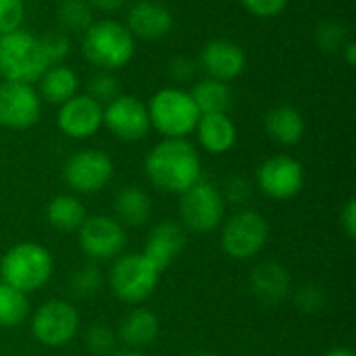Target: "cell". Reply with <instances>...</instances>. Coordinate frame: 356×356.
<instances>
[{"instance_id":"1","label":"cell","mask_w":356,"mask_h":356,"mask_svg":"<svg viewBox=\"0 0 356 356\" xmlns=\"http://www.w3.org/2000/svg\"><path fill=\"white\" fill-rule=\"evenodd\" d=\"M146 175L154 188L167 194H184L202 173L196 148L186 140H163L146 156Z\"/></svg>"},{"instance_id":"2","label":"cell","mask_w":356,"mask_h":356,"mask_svg":"<svg viewBox=\"0 0 356 356\" xmlns=\"http://www.w3.org/2000/svg\"><path fill=\"white\" fill-rule=\"evenodd\" d=\"M54 271L50 250L35 242H21L10 246L0 261V277L6 286L31 294L44 288Z\"/></svg>"},{"instance_id":"3","label":"cell","mask_w":356,"mask_h":356,"mask_svg":"<svg viewBox=\"0 0 356 356\" xmlns=\"http://www.w3.org/2000/svg\"><path fill=\"white\" fill-rule=\"evenodd\" d=\"M46 54L35 35L17 29L0 35V75L4 81L33 83L48 69Z\"/></svg>"},{"instance_id":"4","label":"cell","mask_w":356,"mask_h":356,"mask_svg":"<svg viewBox=\"0 0 356 356\" xmlns=\"http://www.w3.org/2000/svg\"><path fill=\"white\" fill-rule=\"evenodd\" d=\"M83 56L102 71L125 67L134 56V35L117 21H98L83 31Z\"/></svg>"},{"instance_id":"5","label":"cell","mask_w":356,"mask_h":356,"mask_svg":"<svg viewBox=\"0 0 356 356\" xmlns=\"http://www.w3.org/2000/svg\"><path fill=\"white\" fill-rule=\"evenodd\" d=\"M150 127L165 136V140H186L200 119L192 96L177 88H165L156 92L148 104Z\"/></svg>"},{"instance_id":"6","label":"cell","mask_w":356,"mask_h":356,"mask_svg":"<svg viewBox=\"0 0 356 356\" xmlns=\"http://www.w3.org/2000/svg\"><path fill=\"white\" fill-rule=\"evenodd\" d=\"M159 282H161V271L142 252H129L117 257L108 273V284L113 294L125 305L146 302L156 292Z\"/></svg>"},{"instance_id":"7","label":"cell","mask_w":356,"mask_h":356,"mask_svg":"<svg viewBox=\"0 0 356 356\" xmlns=\"http://www.w3.org/2000/svg\"><path fill=\"white\" fill-rule=\"evenodd\" d=\"M179 217L184 229L194 234L215 232L225 217V198L221 190L207 179H198L192 188L179 194Z\"/></svg>"},{"instance_id":"8","label":"cell","mask_w":356,"mask_h":356,"mask_svg":"<svg viewBox=\"0 0 356 356\" xmlns=\"http://www.w3.org/2000/svg\"><path fill=\"white\" fill-rule=\"evenodd\" d=\"M269 240L267 219L250 209H244L229 217L221 229V248L236 261L254 259Z\"/></svg>"},{"instance_id":"9","label":"cell","mask_w":356,"mask_h":356,"mask_svg":"<svg viewBox=\"0 0 356 356\" xmlns=\"http://www.w3.org/2000/svg\"><path fill=\"white\" fill-rule=\"evenodd\" d=\"M79 323V313L69 300L52 298L31 315V334L46 348H63L77 336Z\"/></svg>"},{"instance_id":"10","label":"cell","mask_w":356,"mask_h":356,"mask_svg":"<svg viewBox=\"0 0 356 356\" xmlns=\"http://www.w3.org/2000/svg\"><path fill=\"white\" fill-rule=\"evenodd\" d=\"M79 232V248L92 263L115 261L123 254L127 244L125 227L106 215H92L86 217Z\"/></svg>"},{"instance_id":"11","label":"cell","mask_w":356,"mask_h":356,"mask_svg":"<svg viewBox=\"0 0 356 356\" xmlns=\"http://www.w3.org/2000/svg\"><path fill=\"white\" fill-rule=\"evenodd\" d=\"M115 167L106 152L102 150H79L65 163V181L73 192L96 194L108 186L113 179Z\"/></svg>"},{"instance_id":"12","label":"cell","mask_w":356,"mask_h":356,"mask_svg":"<svg viewBox=\"0 0 356 356\" xmlns=\"http://www.w3.org/2000/svg\"><path fill=\"white\" fill-rule=\"evenodd\" d=\"M102 123L115 138L123 142H138L150 131L148 106L136 96L119 94L106 104V108H102Z\"/></svg>"},{"instance_id":"13","label":"cell","mask_w":356,"mask_h":356,"mask_svg":"<svg viewBox=\"0 0 356 356\" xmlns=\"http://www.w3.org/2000/svg\"><path fill=\"white\" fill-rule=\"evenodd\" d=\"M257 181L265 196L273 200H290L298 196L305 186V169L296 159L277 154L259 167Z\"/></svg>"},{"instance_id":"14","label":"cell","mask_w":356,"mask_h":356,"mask_svg":"<svg viewBox=\"0 0 356 356\" xmlns=\"http://www.w3.org/2000/svg\"><path fill=\"white\" fill-rule=\"evenodd\" d=\"M40 94L29 83H0V125L6 129H27L40 119Z\"/></svg>"},{"instance_id":"15","label":"cell","mask_w":356,"mask_h":356,"mask_svg":"<svg viewBox=\"0 0 356 356\" xmlns=\"http://www.w3.org/2000/svg\"><path fill=\"white\" fill-rule=\"evenodd\" d=\"M58 127L67 138L86 140L102 127V104L88 94L73 96L60 104Z\"/></svg>"},{"instance_id":"16","label":"cell","mask_w":356,"mask_h":356,"mask_svg":"<svg viewBox=\"0 0 356 356\" xmlns=\"http://www.w3.org/2000/svg\"><path fill=\"white\" fill-rule=\"evenodd\" d=\"M186 240L188 238H186V229L181 223L161 221L150 229L146 238V248L142 254L163 273L177 261V257L186 248Z\"/></svg>"},{"instance_id":"17","label":"cell","mask_w":356,"mask_h":356,"mask_svg":"<svg viewBox=\"0 0 356 356\" xmlns=\"http://www.w3.org/2000/svg\"><path fill=\"white\" fill-rule=\"evenodd\" d=\"M200 65L211 75V79L227 81L238 77L246 67V56L236 42L213 40L204 46L200 54Z\"/></svg>"},{"instance_id":"18","label":"cell","mask_w":356,"mask_h":356,"mask_svg":"<svg viewBox=\"0 0 356 356\" xmlns=\"http://www.w3.org/2000/svg\"><path fill=\"white\" fill-rule=\"evenodd\" d=\"M250 290L257 296V300L267 307H275L284 302L290 294L288 269L271 261L257 265L250 275Z\"/></svg>"},{"instance_id":"19","label":"cell","mask_w":356,"mask_h":356,"mask_svg":"<svg viewBox=\"0 0 356 356\" xmlns=\"http://www.w3.org/2000/svg\"><path fill=\"white\" fill-rule=\"evenodd\" d=\"M127 21H129V33L144 38V40H159L167 35L173 25L171 13L163 4L150 2V0L138 2L129 10Z\"/></svg>"},{"instance_id":"20","label":"cell","mask_w":356,"mask_h":356,"mask_svg":"<svg viewBox=\"0 0 356 356\" xmlns=\"http://www.w3.org/2000/svg\"><path fill=\"white\" fill-rule=\"evenodd\" d=\"M159 332H161L159 317L144 307H136L123 315L119 323L117 340H121L125 346L136 350V348H144L152 344L159 338Z\"/></svg>"},{"instance_id":"21","label":"cell","mask_w":356,"mask_h":356,"mask_svg":"<svg viewBox=\"0 0 356 356\" xmlns=\"http://www.w3.org/2000/svg\"><path fill=\"white\" fill-rule=\"evenodd\" d=\"M194 131L198 134L200 146L211 154H223L236 144V125L225 113L200 115Z\"/></svg>"},{"instance_id":"22","label":"cell","mask_w":356,"mask_h":356,"mask_svg":"<svg viewBox=\"0 0 356 356\" xmlns=\"http://www.w3.org/2000/svg\"><path fill=\"white\" fill-rule=\"evenodd\" d=\"M150 213H152V202L142 188L127 186L115 198V215H117L115 219L123 227H142L144 223H148Z\"/></svg>"},{"instance_id":"23","label":"cell","mask_w":356,"mask_h":356,"mask_svg":"<svg viewBox=\"0 0 356 356\" xmlns=\"http://www.w3.org/2000/svg\"><path fill=\"white\" fill-rule=\"evenodd\" d=\"M265 127L267 134L284 146H294L305 136V119L300 111H296L294 106L273 108L265 119Z\"/></svg>"},{"instance_id":"24","label":"cell","mask_w":356,"mask_h":356,"mask_svg":"<svg viewBox=\"0 0 356 356\" xmlns=\"http://www.w3.org/2000/svg\"><path fill=\"white\" fill-rule=\"evenodd\" d=\"M77 86L75 71L65 65H50L40 77V94L50 104H63L73 98Z\"/></svg>"},{"instance_id":"25","label":"cell","mask_w":356,"mask_h":356,"mask_svg":"<svg viewBox=\"0 0 356 356\" xmlns=\"http://www.w3.org/2000/svg\"><path fill=\"white\" fill-rule=\"evenodd\" d=\"M86 207L83 202L73 196V194H60L56 198H52L48 202L46 209V219L48 223L58 229V232H77L81 227V223L86 221Z\"/></svg>"},{"instance_id":"26","label":"cell","mask_w":356,"mask_h":356,"mask_svg":"<svg viewBox=\"0 0 356 356\" xmlns=\"http://www.w3.org/2000/svg\"><path fill=\"white\" fill-rule=\"evenodd\" d=\"M192 100L200 115H213V113H227L232 104V92L225 81L219 79H204L194 86Z\"/></svg>"},{"instance_id":"27","label":"cell","mask_w":356,"mask_h":356,"mask_svg":"<svg viewBox=\"0 0 356 356\" xmlns=\"http://www.w3.org/2000/svg\"><path fill=\"white\" fill-rule=\"evenodd\" d=\"M29 315L27 294L2 284L0 286V327L13 330L21 325Z\"/></svg>"},{"instance_id":"28","label":"cell","mask_w":356,"mask_h":356,"mask_svg":"<svg viewBox=\"0 0 356 356\" xmlns=\"http://www.w3.org/2000/svg\"><path fill=\"white\" fill-rule=\"evenodd\" d=\"M58 19L67 31H86L94 23L92 6L86 0H63Z\"/></svg>"},{"instance_id":"29","label":"cell","mask_w":356,"mask_h":356,"mask_svg":"<svg viewBox=\"0 0 356 356\" xmlns=\"http://www.w3.org/2000/svg\"><path fill=\"white\" fill-rule=\"evenodd\" d=\"M102 286V273L100 269L90 261L88 265L79 267L71 280H69V288H71V294L77 296V298H88V296H94Z\"/></svg>"},{"instance_id":"30","label":"cell","mask_w":356,"mask_h":356,"mask_svg":"<svg viewBox=\"0 0 356 356\" xmlns=\"http://www.w3.org/2000/svg\"><path fill=\"white\" fill-rule=\"evenodd\" d=\"M86 348L96 356H106L115 350L117 334L106 325H92L83 336Z\"/></svg>"},{"instance_id":"31","label":"cell","mask_w":356,"mask_h":356,"mask_svg":"<svg viewBox=\"0 0 356 356\" xmlns=\"http://www.w3.org/2000/svg\"><path fill=\"white\" fill-rule=\"evenodd\" d=\"M317 42L323 50L334 52V50L348 44L346 42V27L336 19H327V21L319 23V27H317Z\"/></svg>"},{"instance_id":"32","label":"cell","mask_w":356,"mask_h":356,"mask_svg":"<svg viewBox=\"0 0 356 356\" xmlns=\"http://www.w3.org/2000/svg\"><path fill=\"white\" fill-rule=\"evenodd\" d=\"M88 90H90L88 96L94 98L98 104H102V102L108 104L111 100H115L119 96V83L108 71H102V73L94 75L90 79V83H88Z\"/></svg>"},{"instance_id":"33","label":"cell","mask_w":356,"mask_h":356,"mask_svg":"<svg viewBox=\"0 0 356 356\" xmlns=\"http://www.w3.org/2000/svg\"><path fill=\"white\" fill-rule=\"evenodd\" d=\"M38 40L42 44L48 65H60V60L69 54V38L63 31H48Z\"/></svg>"},{"instance_id":"34","label":"cell","mask_w":356,"mask_h":356,"mask_svg":"<svg viewBox=\"0 0 356 356\" xmlns=\"http://www.w3.org/2000/svg\"><path fill=\"white\" fill-rule=\"evenodd\" d=\"M23 13V0H0V35L21 29Z\"/></svg>"},{"instance_id":"35","label":"cell","mask_w":356,"mask_h":356,"mask_svg":"<svg viewBox=\"0 0 356 356\" xmlns=\"http://www.w3.org/2000/svg\"><path fill=\"white\" fill-rule=\"evenodd\" d=\"M244 4L252 15L267 19V17L280 15L286 8L288 0H244Z\"/></svg>"},{"instance_id":"36","label":"cell","mask_w":356,"mask_h":356,"mask_svg":"<svg viewBox=\"0 0 356 356\" xmlns=\"http://www.w3.org/2000/svg\"><path fill=\"white\" fill-rule=\"evenodd\" d=\"M225 196H227V200H232V202H246L248 200V196H250V186H248V181L246 179H242V177H234V179H229L227 184H225ZM223 196V198H225Z\"/></svg>"},{"instance_id":"37","label":"cell","mask_w":356,"mask_h":356,"mask_svg":"<svg viewBox=\"0 0 356 356\" xmlns=\"http://www.w3.org/2000/svg\"><path fill=\"white\" fill-rule=\"evenodd\" d=\"M340 227L344 229V234H346V238H348V240H355L356 238V200L355 198H350V200L344 204V209H342V213H340Z\"/></svg>"},{"instance_id":"38","label":"cell","mask_w":356,"mask_h":356,"mask_svg":"<svg viewBox=\"0 0 356 356\" xmlns=\"http://www.w3.org/2000/svg\"><path fill=\"white\" fill-rule=\"evenodd\" d=\"M296 305H298L300 311H307V313L317 311L321 307V294H319V290H315V288H302L298 292V296H296Z\"/></svg>"},{"instance_id":"39","label":"cell","mask_w":356,"mask_h":356,"mask_svg":"<svg viewBox=\"0 0 356 356\" xmlns=\"http://www.w3.org/2000/svg\"><path fill=\"white\" fill-rule=\"evenodd\" d=\"M169 69H171V75H173L175 79H179V81H188V79L194 75V71H196L194 63H192L190 58H186V56L173 58Z\"/></svg>"},{"instance_id":"40","label":"cell","mask_w":356,"mask_h":356,"mask_svg":"<svg viewBox=\"0 0 356 356\" xmlns=\"http://www.w3.org/2000/svg\"><path fill=\"white\" fill-rule=\"evenodd\" d=\"M92 8H100V10H117L121 8L127 0H86Z\"/></svg>"},{"instance_id":"41","label":"cell","mask_w":356,"mask_h":356,"mask_svg":"<svg viewBox=\"0 0 356 356\" xmlns=\"http://www.w3.org/2000/svg\"><path fill=\"white\" fill-rule=\"evenodd\" d=\"M346 60H348V65H355V60H356V44L355 42H348V44H346Z\"/></svg>"},{"instance_id":"42","label":"cell","mask_w":356,"mask_h":356,"mask_svg":"<svg viewBox=\"0 0 356 356\" xmlns=\"http://www.w3.org/2000/svg\"><path fill=\"white\" fill-rule=\"evenodd\" d=\"M325 356H355V353L350 348H334V350H330Z\"/></svg>"},{"instance_id":"43","label":"cell","mask_w":356,"mask_h":356,"mask_svg":"<svg viewBox=\"0 0 356 356\" xmlns=\"http://www.w3.org/2000/svg\"><path fill=\"white\" fill-rule=\"evenodd\" d=\"M113 356H144V355H142V353H138V350H131V348H129V350H121V353H115Z\"/></svg>"},{"instance_id":"44","label":"cell","mask_w":356,"mask_h":356,"mask_svg":"<svg viewBox=\"0 0 356 356\" xmlns=\"http://www.w3.org/2000/svg\"><path fill=\"white\" fill-rule=\"evenodd\" d=\"M198 356H217V355H198Z\"/></svg>"},{"instance_id":"45","label":"cell","mask_w":356,"mask_h":356,"mask_svg":"<svg viewBox=\"0 0 356 356\" xmlns=\"http://www.w3.org/2000/svg\"><path fill=\"white\" fill-rule=\"evenodd\" d=\"M2 284H4V282H2V277H0V286H2Z\"/></svg>"}]
</instances>
